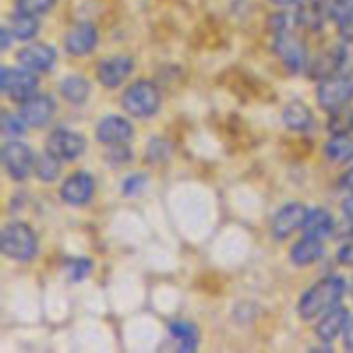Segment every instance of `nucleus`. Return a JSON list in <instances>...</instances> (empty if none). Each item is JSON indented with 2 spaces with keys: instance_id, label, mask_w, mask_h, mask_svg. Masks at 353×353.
Here are the masks:
<instances>
[{
  "instance_id": "17",
  "label": "nucleus",
  "mask_w": 353,
  "mask_h": 353,
  "mask_svg": "<svg viewBox=\"0 0 353 353\" xmlns=\"http://www.w3.org/2000/svg\"><path fill=\"white\" fill-rule=\"evenodd\" d=\"M324 254V245L323 240L314 236H303L299 243H295V247L292 248V257L293 264L295 265H310L314 262L319 261Z\"/></svg>"
},
{
  "instance_id": "30",
  "label": "nucleus",
  "mask_w": 353,
  "mask_h": 353,
  "mask_svg": "<svg viewBox=\"0 0 353 353\" xmlns=\"http://www.w3.org/2000/svg\"><path fill=\"white\" fill-rule=\"evenodd\" d=\"M147 183V178L143 174H133L123 183V193L124 195H134V193L140 192L141 188Z\"/></svg>"
},
{
  "instance_id": "22",
  "label": "nucleus",
  "mask_w": 353,
  "mask_h": 353,
  "mask_svg": "<svg viewBox=\"0 0 353 353\" xmlns=\"http://www.w3.org/2000/svg\"><path fill=\"white\" fill-rule=\"evenodd\" d=\"M61 93L68 102L83 103L90 95V85L81 76H69L62 81Z\"/></svg>"
},
{
  "instance_id": "33",
  "label": "nucleus",
  "mask_w": 353,
  "mask_h": 353,
  "mask_svg": "<svg viewBox=\"0 0 353 353\" xmlns=\"http://www.w3.org/2000/svg\"><path fill=\"white\" fill-rule=\"evenodd\" d=\"M343 334H345V345H347V348L348 350H353V319L348 321Z\"/></svg>"
},
{
  "instance_id": "11",
  "label": "nucleus",
  "mask_w": 353,
  "mask_h": 353,
  "mask_svg": "<svg viewBox=\"0 0 353 353\" xmlns=\"http://www.w3.org/2000/svg\"><path fill=\"white\" fill-rule=\"evenodd\" d=\"M93 190H95V183L88 172H74L62 185L61 196L64 202L71 205H85L92 199Z\"/></svg>"
},
{
  "instance_id": "5",
  "label": "nucleus",
  "mask_w": 353,
  "mask_h": 353,
  "mask_svg": "<svg viewBox=\"0 0 353 353\" xmlns=\"http://www.w3.org/2000/svg\"><path fill=\"white\" fill-rule=\"evenodd\" d=\"M274 50L283 61V64L293 72H300L307 65V47L302 38L296 37L293 30L276 34Z\"/></svg>"
},
{
  "instance_id": "2",
  "label": "nucleus",
  "mask_w": 353,
  "mask_h": 353,
  "mask_svg": "<svg viewBox=\"0 0 353 353\" xmlns=\"http://www.w3.org/2000/svg\"><path fill=\"white\" fill-rule=\"evenodd\" d=\"M2 245L3 255H7L12 261L28 262L37 255V236L33 230L24 223H10L2 231Z\"/></svg>"
},
{
  "instance_id": "12",
  "label": "nucleus",
  "mask_w": 353,
  "mask_h": 353,
  "mask_svg": "<svg viewBox=\"0 0 353 353\" xmlns=\"http://www.w3.org/2000/svg\"><path fill=\"white\" fill-rule=\"evenodd\" d=\"M97 40H99V34H97V30L93 24L78 23L65 34L64 45L69 54L76 55V57H81V55L90 54L95 48Z\"/></svg>"
},
{
  "instance_id": "4",
  "label": "nucleus",
  "mask_w": 353,
  "mask_h": 353,
  "mask_svg": "<svg viewBox=\"0 0 353 353\" xmlns=\"http://www.w3.org/2000/svg\"><path fill=\"white\" fill-rule=\"evenodd\" d=\"M353 99V81L348 74L331 76L321 81L317 88V100L321 107L330 112L343 109Z\"/></svg>"
},
{
  "instance_id": "35",
  "label": "nucleus",
  "mask_w": 353,
  "mask_h": 353,
  "mask_svg": "<svg viewBox=\"0 0 353 353\" xmlns=\"http://www.w3.org/2000/svg\"><path fill=\"white\" fill-rule=\"evenodd\" d=\"M271 2L276 3V6H292L296 0H271Z\"/></svg>"
},
{
  "instance_id": "10",
  "label": "nucleus",
  "mask_w": 353,
  "mask_h": 353,
  "mask_svg": "<svg viewBox=\"0 0 353 353\" xmlns=\"http://www.w3.org/2000/svg\"><path fill=\"white\" fill-rule=\"evenodd\" d=\"M309 214V210L302 205V203H288V205L283 207L274 217V223H272V233L278 240H285L295 230L303 226L305 223V217Z\"/></svg>"
},
{
  "instance_id": "23",
  "label": "nucleus",
  "mask_w": 353,
  "mask_h": 353,
  "mask_svg": "<svg viewBox=\"0 0 353 353\" xmlns=\"http://www.w3.org/2000/svg\"><path fill=\"white\" fill-rule=\"evenodd\" d=\"M10 31H12L14 37L17 40H30L40 30V24H38L37 16H30V14L17 12L10 17Z\"/></svg>"
},
{
  "instance_id": "14",
  "label": "nucleus",
  "mask_w": 353,
  "mask_h": 353,
  "mask_svg": "<svg viewBox=\"0 0 353 353\" xmlns=\"http://www.w3.org/2000/svg\"><path fill=\"white\" fill-rule=\"evenodd\" d=\"M17 61L30 71H48L57 61V54L47 43H33L17 54Z\"/></svg>"
},
{
  "instance_id": "34",
  "label": "nucleus",
  "mask_w": 353,
  "mask_h": 353,
  "mask_svg": "<svg viewBox=\"0 0 353 353\" xmlns=\"http://www.w3.org/2000/svg\"><path fill=\"white\" fill-rule=\"evenodd\" d=\"M343 214L348 221L353 224V193L350 196H347L343 202Z\"/></svg>"
},
{
  "instance_id": "29",
  "label": "nucleus",
  "mask_w": 353,
  "mask_h": 353,
  "mask_svg": "<svg viewBox=\"0 0 353 353\" xmlns=\"http://www.w3.org/2000/svg\"><path fill=\"white\" fill-rule=\"evenodd\" d=\"M92 271V262L88 259H71L68 261V276L71 281H81Z\"/></svg>"
},
{
  "instance_id": "27",
  "label": "nucleus",
  "mask_w": 353,
  "mask_h": 353,
  "mask_svg": "<svg viewBox=\"0 0 353 353\" xmlns=\"http://www.w3.org/2000/svg\"><path fill=\"white\" fill-rule=\"evenodd\" d=\"M54 3L55 0H16V10L30 14V16H40V14L48 12Z\"/></svg>"
},
{
  "instance_id": "18",
  "label": "nucleus",
  "mask_w": 353,
  "mask_h": 353,
  "mask_svg": "<svg viewBox=\"0 0 353 353\" xmlns=\"http://www.w3.org/2000/svg\"><path fill=\"white\" fill-rule=\"evenodd\" d=\"M326 12L324 0H305L296 12V24L307 30H319L323 26Z\"/></svg>"
},
{
  "instance_id": "19",
  "label": "nucleus",
  "mask_w": 353,
  "mask_h": 353,
  "mask_svg": "<svg viewBox=\"0 0 353 353\" xmlns=\"http://www.w3.org/2000/svg\"><path fill=\"white\" fill-rule=\"evenodd\" d=\"M303 231H305L307 236L314 238H326L327 234H331L334 228V221L331 217V214L324 209H314L309 210L305 217V223H303Z\"/></svg>"
},
{
  "instance_id": "21",
  "label": "nucleus",
  "mask_w": 353,
  "mask_h": 353,
  "mask_svg": "<svg viewBox=\"0 0 353 353\" xmlns=\"http://www.w3.org/2000/svg\"><path fill=\"white\" fill-rule=\"evenodd\" d=\"M326 157L334 162L353 161V140L348 134H333L324 147Z\"/></svg>"
},
{
  "instance_id": "25",
  "label": "nucleus",
  "mask_w": 353,
  "mask_h": 353,
  "mask_svg": "<svg viewBox=\"0 0 353 353\" xmlns=\"http://www.w3.org/2000/svg\"><path fill=\"white\" fill-rule=\"evenodd\" d=\"M34 172H37V176L41 181H54L59 176V172H61V161L52 154H48V152H45L43 155H40L34 161Z\"/></svg>"
},
{
  "instance_id": "15",
  "label": "nucleus",
  "mask_w": 353,
  "mask_h": 353,
  "mask_svg": "<svg viewBox=\"0 0 353 353\" xmlns=\"http://www.w3.org/2000/svg\"><path fill=\"white\" fill-rule=\"evenodd\" d=\"M131 134H133V126L130 124V121L119 116L103 117L97 126V138L102 143H124L130 140Z\"/></svg>"
},
{
  "instance_id": "20",
  "label": "nucleus",
  "mask_w": 353,
  "mask_h": 353,
  "mask_svg": "<svg viewBox=\"0 0 353 353\" xmlns=\"http://www.w3.org/2000/svg\"><path fill=\"white\" fill-rule=\"evenodd\" d=\"M312 110L305 105L303 102H292L285 107L283 110V121L286 126L293 131H305L309 130L312 124Z\"/></svg>"
},
{
  "instance_id": "9",
  "label": "nucleus",
  "mask_w": 353,
  "mask_h": 353,
  "mask_svg": "<svg viewBox=\"0 0 353 353\" xmlns=\"http://www.w3.org/2000/svg\"><path fill=\"white\" fill-rule=\"evenodd\" d=\"M133 71V59L126 55H116L100 61L97 65V78L107 88H116Z\"/></svg>"
},
{
  "instance_id": "7",
  "label": "nucleus",
  "mask_w": 353,
  "mask_h": 353,
  "mask_svg": "<svg viewBox=\"0 0 353 353\" xmlns=\"http://www.w3.org/2000/svg\"><path fill=\"white\" fill-rule=\"evenodd\" d=\"M2 162L7 172L16 181L28 178L31 168H34V159L30 148L21 141H9L2 148Z\"/></svg>"
},
{
  "instance_id": "8",
  "label": "nucleus",
  "mask_w": 353,
  "mask_h": 353,
  "mask_svg": "<svg viewBox=\"0 0 353 353\" xmlns=\"http://www.w3.org/2000/svg\"><path fill=\"white\" fill-rule=\"evenodd\" d=\"M85 138L68 130H57L48 137L47 152L59 161H74L85 152Z\"/></svg>"
},
{
  "instance_id": "28",
  "label": "nucleus",
  "mask_w": 353,
  "mask_h": 353,
  "mask_svg": "<svg viewBox=\"0 0 353 353\" xmlns=\"http://www.w3.org/2000/svg\"><path fill=\"white\" fill-rule=\"evenodd\" d=\"M0 126H2V133L6 137H21V134L26 131L28 123L23 119V116H14V114H3L2 121H0Z\"/></svg>"
},
{
  "instance_id": "31",
  "label": "nucleus",
  "mask_w": 353,
  "mask_h": 353,
  "mask_svg": "<svg viewBox=\"0 0 353 353\" xmlns=\"http://www.w3.org/2000/svg\"><path fill=\"white\" fill-rule=\"evenodd\" d=\"M338 262L343 265H353V241L340 248V252H338Z\"/></svg>"
},
{
  "instance_id": "1",
  "label": "nucleus",
  "mask_w": 353,
  "mask_h": 353,
  "mask_svg": "<svg viewBox=\"0 0 353 353\" xmlns=\"http://www.w3.org/2000/svg\"><path fill=\"white\" fill-rule=\"evenodd\" d=\"M345 290H347V285L338 276H330V278L321 279L309 292L303 293V296L300 299V317L305 321H310L319 316H324L331 309L338 307Z\"/></svg>"
},
{
  "instance_id": "26",
  "label": "nucleus",
  "mask_w": 353,
  "mask_h": 353,
  "mask_svg": "<svg viewBox=\"0 0 353 353\" xmlns=\"http://www.w3.org/2000/svg\"><path fill=\"white\" fill-rule=\"evenodd\" d=\"M327 128L333 134H348L353 131V112L347 107L334 110V112H331Z\"/></svg>"
},
{
  "instance_id": "13",
  "label": "nucleus",
  "mask_w": 353,
  "mask_h": 353,
  "mask_svg": "<svg viewBox=\"0 0 353 353\" xmlns=\"http://www.w3.org/2000/svg\"><path fill=\"white\" fill-rule=\"evenodd\" d=\"M55 112L54 100L48 95H31L21 107V116L28 126H45Z\"/></svg>"
},
{
  "instance_id": "16",
  "label": "nucleus",
  "mask_w": 353,
  "mask_h": 353,
  "mask_svg": "<svg viewBox=\"0 0 353 353\" xmlns=\"http://www.w3.org/2000/svg\"><path fill=\"white\" fill-rule=\"evenodd\" d=\"M350 321V314L345 307H334L330 312L324 314L321 323L317 324L316 334L321 338V341H333L338 334H341Z\"/></svg>"
},
{
  "instance_id": "24",
  "label": "nucleus",
  "mask_w": 353,
  "mask_h": 353,
  "mask_svg": "<svg viewBox=\"0 0 353 353\" xmlns=\"http://www.w3.org/2000/svg\"><path fill=\"white\" fill-rule=\"evenodd\" d=\"M169 330H171L172 336L179 341V348L183 352L195 350L196 343H199V333H196V327L193 324L178 321V323H172Z\"/></svg>"
},
{
  "instance_id": "3",
  "label": "nucleus",
  "mask_w": 353,
  "mask_h": 353,
  "mask_svg": "<svg viewBox=\"0 0 353 353\" xmlns=\"http://www.w3.org/2000/svg\"><path fill=\"white\" fill-rule=\"evenodd\" d=\"M124 110L134 117H148L157 112L161 105V93L150 81H138L124 92L121 99Z\"/></svg>"
},
{
  "instance_id": "32",
  "label": "nucleus",
  "mask_w": 353,
  "mask_h": 353,
  "mask_svg": "<svg viewBox=\"0 0 353 353\" xmlns=\"http://www.w3.org/2000/svg\"><path fill=\"white\" fill-rule=\"evenodd\" d=\"M338 26H340V33L343 34L345 40L353 41V10L341 23H338Z\"/></svg>"
},
{
  "instance_id": "6",
  "label": "nucleus",
  "mask_w": 353,
  "mask_h": 353,
  "mask_svg": "<svg viewBox=\"0 0 353 353\" xmlns=\"http://www.w3.org/2000/svg\"><path fill=\"white\" fill-rule=\"evenodd\" d=\"M38 86V79L31 74L30 69H7L3 68L0 72V90L3 95L12 100L24 102L34 95V90Z\"/></svg>"
}]
</instances>
